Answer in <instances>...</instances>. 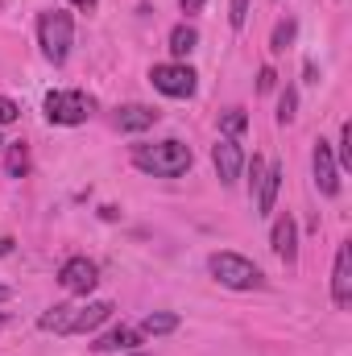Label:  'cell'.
Returning a JSON list of instances; mask_svg holds the SVG:
<instances>
[{"label": "cell", "mask_w": 352, "mask_h": 356, "mask_svg": "<svg viewBox=\"0 0 352 356\" xmlns=\"http://www.w3.org/2000/svg\"><path fill=\"white\" fill-rule=\"evenodd\" d=\"M158 120H162V112H158V108H150V104H125V108L116 112L120 133H145V129H154Z\"/></svg>", "instance_id": "11"}, {"label": "cell", "mask_w": 352, "mask_h": 356, "mask_svg": "<svg viewBox=\"0 0 352 356\" xmlns=\"http://www.w3.org/2000/svg\"><path fill=\"white\" fill-rule=\"evenodd\" d=\"M245 21H249V0H232L228 4V25L232 29H245Z\"/></svg>", "instance_id": "23"}, {"label": "cell", "mask_w": 352, "mask_h": 356, "mask_svg": "<svg viewBox=\"0 0 352 356\" xmlns=\"http://www.w3.org/2000/svg\"><path fill=\"white\" fill-rule=\"evenodd\" d=\"M58 282H63L67 294H91L95 282H99V266L91 257H71V261H63V269H58Z\"/></svg>", "instance_id": "7"}, {"label": "cell", "mask_w": 352, "mask_h": 356, "mask_svg": "<svg viewBox=\"0 0 352 356\" xmlns=\"http://www.w3.org/2000/svg\"><path fill=\"white\" fill-rule=\"evenodd\" d=\"M191 145H182L175 137L166 141H154V145H133V166L141 175H154V178H182L191 170Z\"/></svg>", "instance_id": "1"}, {"label": "cell", "mask_w": 352, "mask_h": 356, "mask_svg": "<svg viewBox=\"0 0 352 356\" xmlns=\"http://www.w3.org/2000/svg\"><path fill=\"white\" fill-rule=\"evenodd\" d=\"M211 162H216L220 182H224V186H232V182L241 178V170H245V149H241L232 137H220V141L211 145Z\"/></svg>", "instance_id": "8"}, {"label": "cell", "mask_w": 352, "mask_h": 356, "mask_svg": "<svg viewBox=\"0 0 352 356\" xmlns=\"http://www.w3.org/2000/svg\"><path fill=\"white\" fill-rule=\"evenodd\" d=\"M13 245H17L13 236H0V257H8V253H13Z\"/></svg>", "instance_id": "28"}, {"label": "cell", "mask_w": 352, "mask_h": 356, "mask_svg": "<svg viewBox=\"0 0 352 356\" xmlns=\"http://www.w3.org/2000/svg\"><path fill=\"white\" fill-rule=\"evenodd\" d=\"M95 108L88 91H50L46 95V120L50 124H83Z\"/></svg>", "instance_id": "4"}, {"label": "cell", "mask_w": 352, "mask_h": 356, "mask_svg": "<svg viewBox=\"0 0 352 356\" xmlns=\"http://www.w3.org/2000/svg\"><path fill=\"white\" fill-rule=\"evenodd\" d=\"M195 46H199L195 25H186V21H182V25H175V29H170V54H175V58H186Z\"/></svg>", "instance_id": "17"}, {"label": "cell", "mask_w": 352, "mask_h": 356, "mask_svg": "<svg viewBox=\"0 0 352 356\" xmlns=\"http://www.w3.org/2000/svg\"><path fill=\"white\" fill-rule=\"evenodd\" d=\"M278 191H282V166H265L262 182H257V216H269L273 203H278Z\"/></svg>", "instance_id": "15"}, {"label": "cell", "mask_w": 352, "mask_h": 356, "mask_svg": "<svg viewBox=\"0 0 352 356\" xmlns=\"http://www.w3.org/2000/svg\"><path fill=\"white\" fill-rule=\"evenodd\" d=\"M0 302H8V286H0Z\"/></svg>", "instance_id": "30"}, {"label": "cell", "mask_w": 352, "mask_h": 356, "mask_svg": "<svg viewBox=\"0 0 352 356\" xmlns=\"http://www.w3.org/2000/svg\"><path fill=\"white\" fill-rule=\"evenodd\" d=\"M178 4H182V13H186V17H195V13H203V0H178Z\"/></svg>", "instance_id": "27"}, {"label": "cell", "mask_w": 352, "mask_h": 356, "mask_svg": "<svg viewBox=\"0 0 352 356\" xmlns=\"http://www.w3.org/2000/svg\"><path fill=\"white\" fill-rule=\"evenodd\" d=\"M137 332L141 336H170V332H178V315L175 311H150Z\"/></svg>", "instance_id": "16"}, {"label": "cell", "mask_w": 352, "mask_h": 356, "mask_svg": "<svg viewBox=\"0 0 352 356\" xmlns=\"http://www.w3.org/2000/svg\"><path fill=\"white\" fill-rule=\"evenodd\" d=\"M0 149H4V141H0Z\"/></svg>", "instance_id": "32"}, {"label": "cell", "mask_w": 352, "mask_h": 356, "mask_svg": "<svg viewBox=\"0 0 352 356\" xmlns=\"http://www.w3.org/2000/svg\"><path fill=\"white\" fill-rule=\"evenodd\" d=\"M4 170H8V178H25L29 175V145H25V141H13V145H8Z\"/></svg>", "instance_id": "18"}, {"label": "cell", "mask_w": 352, "mask_h": 356, "mask_svg": "<svg viewBox=\"0 0 352 356\" xmlns=\"http://www.w3.org/2000/svg\"><path fill=\"white\" fill-rule=\"evenodd\" d=\"M71 4H75V8H88V13H91V8H95L99 0H71Z\"/></svg>", "instance_id": "29"}, {"label": "cell", "mask_w": 352, "mask_h": 356, "mask_svg": "<svg viewBox=\"0 0 352 356\" xmlns=\"http://www.w3.org/2000/svg\"><path fill=\"white\" fill-rule=\"evenodd\" d=\"M262 175H265V158H257V154H253V162H249V191H257Z\"/></svg>", "instance_id": "25"}, {"label": "cell", "mask_w": 352, "mask_h": 356, "mask_svg": "<svg viewBox=\"0 0 352 356\" xmlns=\"http://www.w3.org/2000/svg\"><path fill=\"white\" fill-rule=\"evenodd\" d=\"M294 116H298V95H294V88H286L278 99V124H290Z\"/></svg>", "instance_id": "22"}, {"label": "cell", "mask_w": 352, "mask_h": 356, "mask_svg": "<svg viewBox=\"0 0 352 356\" xmlns=\"http://www.w3.org/2000/svg\"><path fill=\"white\" fill-rule=\"evenodd\" d=\"M332 154H336V166H340V170H352V120L340 124V141H336Z\"/></svg>", "instance_id": "20"}, {"label": "cell", "mask_w": 352, "mask_h": 356, "mask_svg": "<svg viewBox=\"0 0 352 356\" xmlns=\"http://www.w3.org/2000/svg\"><path fill=\"white\" fill-rule=\"evenodd\" d=\"M207 269H211V277L220 282V286H228V290H262L265 286V273L249 257H241V253H211V261H207Z\"/></svg>", "instance_id": "3"}, {"label": "cell", "mask_w": 352, "mask_h": 356, "mask_svg": "<svg viewBox=\"0 0 352 356\" xmlns=\"http://www.w3.org/2000/svg\"><path fill=\"white\" fill-rule=\"evenodd\" d=\"M13 120H21V108H17V99L0 95V124H13Z\"/></svg>", "instance_id": "24"}, {"label": "cell", "mask_w": 352, "mask_h": 356, "mask_svg": "<svg viewBox=\"0 0 352 356\" xmlns=\"http://www.w3.org/2000/svg\"><path fill=\"white\" fill-rule=\"evenodd\" d=\"M133 356H141V353H133Z\"/></svg>", "instance_id": "33"}, {"label": "cell", "mask_w": 352, "mask_h": 356, "mask_svg": "<svg viewBox=\"0 0 352 356\" xmlns=\"http://www.w3.org/2000/svg\"><path fill=\"white\" fill-rule=\"evenodd\" d=\"M75 315H79V307H71V302H58V307L42 311L38 327H42V332H54V336H71V323H75Z\"/></svg>", "instance_id": "14"}, {"label": "cell", "mask_w": 352, "mask_h": 356, "mask_svg": "<svg viewBox=\"0 0 352 356\" xmlns=\"http://www.w3.org/2000/svg\"><path fill=\"white\" fill-rule=\"evenodd\" d=\"M294 33H298V25H294V21H278V25H273V42H269V50H273V54H282V50L294 42Z\"/></svg>", "instance_id": "21"}, {"label": "cell", "mask_w": 352, "mask_h": 356, "mask_svg": "<svg viewBox=\"0 0 352 356\" xmlns=\"http://www.w3.org/2000/svg\"><path fill=\"white\" fill-rule=\"evenodd\" d=\"M220 129H224V137H241L245 129H249V116H245V108H228L224 116H220Z\"/></svg>", "instance_id": "19"}, {"label": "cell", "mask_w": 352, "mask_h": 356, "mask_svg": "<svg viewBox=\"0 0 352 356\" xmlns=\"http://www.w3.org/2000/svg\"><path fill=\"white\" fill-rule=\"evenodd\" d=\"M195 71L186 67V63H158L154 71H150V83L162 91V95H170V99H191L195 95Z\"/></svg>", "instance_id": "5"}, {"label": "cell", "mask_w": 352, "mask_h": 356, "mask_svg": "<svg viewBox=\"0 0 352 356\" xmlns=\"http://www.w3.org/2000/svg\"><path fill=\"white\" fill-rule=\"evenodd\" d=\"M71 42H75V21H71V13H67V8H46V13L38 17V46H42V54H46L54 67H63L67 54H71Z\"/></svg>", "instance_id": "2"}, {"label": "cell", "mask_w": 352, "mask_h": 356, "mask_svg": "<svg viewBox=\"0 0 352 356\" xmlns=\"http://www.w3.org/2000/svg\"><path fill=\"white\" fill-rule=\"evenodd\" d=\"M112 319V302H88V307H79V315H75V323H71V336H88L95 332L99 323H108Z\"/></svg>", "instance_id": "13"}, {"label": "cell", "mask_w": 352, "mask_h": 356, "mask_svg": "<svg viewBox=\"0 0 352 356\" xmlns=\"http://www.w3.org/2000/svg\"><path fill=\"white\" fill-rule=\"evenodd\" d=\"M311 170H315L319 195H328V199L340 195V166H336V154H332L328 141H315V149H311Z\"/></svg>", "instance_id": "6"}, {"label": "cell", "mask_w": 352, "mask_h": 356, "mask_svg": "<svg viewBox=\"0 0 352 356\" xmlns=\"http://www.w3.org/2000/svg\"><path fill=\"white\" fill-rule=\"evenodd\" d=\"M141 344V332L137 327H112V332H104V336H95V344H91V353H133Z\"/></svg>", "instance_id": "12"}, {"label": "cell", "mask_w": 352, "mask_h": 356, "mask_svg": "<svg viewBox=\"0 0 352 356\" xmlns=\"http://www.w3.org/2000/svg\"><path fill=\"white\" fill-rule=\"evenodd\" d=\"M269 241H273V253H278L286 266H294V261H298V224H294V216H290V211L273 220V236H269Z\"/></svg>", "instance_id": "10"}, {"label": "cell", "mask_w": 352, "mask_h": 356, "mask_svg": "<svg viewBox=\"0 0 352 356\" xmlns=\"http://www.w3.org/2000/svg\"><path fill=\"white\" fill-rule=\"evenodd\" d=\"M273 83H278L273 67H262V71H257V91H273Z\"/></svg>", "instance_id": "26"}, {"label": "cell", "mask_w": 352, "mask_h": 356, "mask_svg": "<svg viewBox=\"0 0 352 356\" xmlns=\"http://www.w3.org/2000/svg\"><path fill=\"white\" fill-rule=\"evenodd\" d=\"M4 323H8V319H4V315H0V327H4Z\"/></svg>", "instance_id": "31"}, {"label": "cell", "mask_w": 352, "mask_h": 356, "mask_svg": "<svg viewBox=\"0 0 352 356\" xmlns=\"http://www.w3.org/2000/svg\"><path fill=\"white\" fill-rule=\"evenodd\" d=\"M332 302L344 311L352 302V241L336 249V266H332Z\"/></svg>", "instance_id": "9"}]
</instances>
